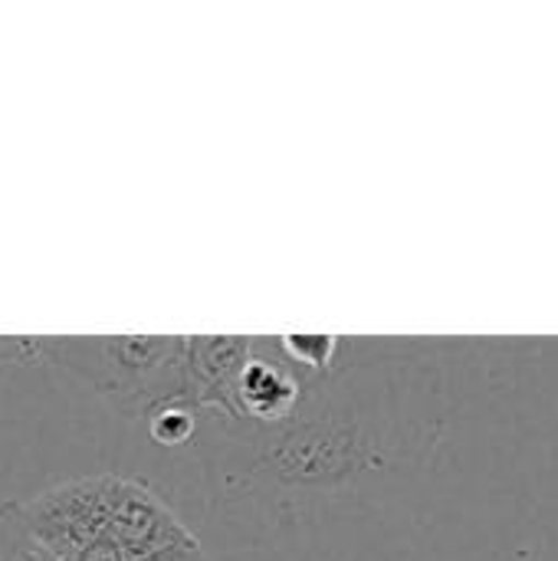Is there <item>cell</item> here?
Returning <instances> with one entry per match:
<instances>
[{
	"label": "cell",
	"instance_id": "277c9868",
	"mask_svg": "<svg viewBox=\"0 0 558 561\" xmlns=\"http://www.w3.org/2000/svg\"><path fill=\"white\" fill-rule=\"evenodd\" d=\"M299 401V381L273 362H250L237 385V408L253 421H283Z\"/></svg>",
	"mask_w": 558,
	"mask_h": 561
},
{
	"label": "cell",
	"instance_id": "ba28073f",
	"mask_svg": "<svg viewBox=\"0 0 558 561\" xmlns=\"http://www.w3.org/2000/svg\"><path fill=\"white\" fill-rule=\"evenodd\" d=\"M280 348L309 371H329L339 352V339L335 335H283Z\"/></svg>",
	"mask_w": 558,
	"mask_h": 561
},
{
	"label": "cell",
	"instance_id": "5b68a950",
	"mask_svg": "<svg viewBox=\"0 0 558 561\" xmlns=\"http://www.w3.org/2000/svg\"><path fill=\"white\" fill-rule=\"evenodd\" d=\"M358 447H349L342 434H296L276 444L280 470L296 480H322L326 473H339L352 463Z\"/></svg>",
	"mask_w": 558,
	"mask_h": 561
},
{
	"label": "cell",
	"instance_id": "6da1fadb",
	"mask_svg": "<svg viewBox=\"0 0 558 561\" xmlns=\"http://www.w3.org/2000/svg\"><path fill=\"white\" fill-rule=\"evenodd\" d=\"M20 503L56 561H207L174 510L132 477L92 473Z\"/></svg>",
	"mask_w": 558,
	"mask_h": 561
},
{
	"label": "cell",
	"instance_id": "8992f818",
	"mask_svg": "<svg viewBox=\"0 0 558 561\" xmlns=\"http://www.w3.org/2000/svg\"><path fill=\"white\" fill-rule=\"evenodd\" d=\"M0 561H56L30 529L20 500H0Z\"/></svg>",
	"mask_w": 558,
	"mask_h": 561
},
{
	"label": "cell",
	"instance_id": "7a4b0ae2",
	"mask_svg": "<svg viewBox=\"0 0 558 561\" xmlns=\"http://www.w3.org/2000/svg\"><path fill=\"white\" fill-rule=\"evenodd\" d=\"M36 358L89 381L125 414L148 417L164 401L194 404L184 335L36 339Z\"/></svg>",
	"mask_w": 558,
	"mask_h": 561
},
{
	"label": "cell",
	"instance_id": "52a82bcc",
	"mask_svg": "<svg viewBox=\"0 0 558 561\" xmlns=\"http://www.w3.org/2000/svg\"><path fill=\"white\" fill-rule=\"evenodd\" d=\"M194 404L191 401H164L148 411V434L161 447H181L194 437Z\"/></svg>",
	"mask_w": 558,
	"mask_h": 561
},
{
	"label": "cell",
	"instance_id": "3957f363",
	"mask_svg": "<svg viewBox=\"0 0 558 561\" xmlns=\"http://www.w3.org/2000/svg\"><path fill=\"white\" fill-rule=\"evenodd\" d=\"M253 362L250 339L240 335H191L187 375L197 408H214L227 417H243L237 408V385Z\"/></svg>",
	"mask_w": 558,
	"mask_h": 561
}]
</instances>
